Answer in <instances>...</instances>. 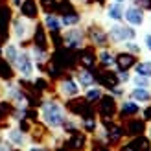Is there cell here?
<instances>
[{"label":"cell","mask_w":151,"mask_h":151,"mask_svg":"<svg viewBox=\"0 0 151 151\" xmlns=\"http://www.w3.org/2000/svg\"><path fill=\"white\" fill-rule=\"evenodd\" d=\"M118 2H124V0H118Z\"/></svg>","instance_id":"cell-34"},{"label":"cell","mask_w":151,"mask_h":151,"mask_svg":"<svg viewBox=\"0 0 151 151\" xmlns=\"http://www.w3.org/2000/svg\"><path fill=\"white\" fill-rule=\"evenodd\" d=\"M6 57L9 59V61H17V57H19L17 55V50H15L13 46H7L6 48Z\"/></svg>","instance_id":"cell-21"},{"label":"cell","mask_w":151,"mask_h":151,"mask_svg":"<svg viewBox=\"0 0 151 151\" xmlns=\"http://www.w3.org/2000/svg\"><path fill=\"white\" fill-rule=\"evenodd\" d=\"M61 90H63V94H65V96H76L79 88H78V85H76L74 81L66 79V81H63V83H61Z\"/></svg>","instance_id":"cell-7"},{"label":"cell","mask_w":151,"mask_h":151,"mask_svg":"<svg viewBox=\"0 0 151 151\" xmlns=\"http://www.w3.org/2000/svg\"><path fill=\"white\" fill-rule=\"evenodd\" d=\"M142 4V7H146V9H151V0H138Z\"/></svg>","instance_id":"cell-28"},{"label":"cell","mask_w":151,"mask_h":151,"mask_svg":"<svg viewBox=\"0 0 151 151\" xmlns=\"http://www.w3.org/2000/svg\"><path fill=\"white\" fill-rule=\"evenodd\" d=\"M101 111H103V114H111V112L114 111V101H112V98H103Z\"/></svg>","instance_id":"cell-13"},{"label":"cell","mask_w":151,"mask_h":151,"mask_svg":"<svg viewBox=\"0 0 151 151\" xmlns=\"http://www.w3.org/2000/svg\"><path fill=\"white\" fill-rule=\"evenodd\" d=\"M92 39L98 42V44H103L105 42V35L101 32H92Z\"/></svg>","instance_id":"cell-23"},{"label":"cell","mask_w":151,"mask_h":151,"mask_svg":"<svg viewBox=\"0 0 151 151\" xmlns=\"http://www.w3.org/2000/svg\"><path fill=\"white\" fill-rule=\"evenodd\" d=\"M120 79H122V81H129V74L122 72V74H120Z\"/></svg>","instance_id":"cell-30"},{"label":"cell","mask_w":151,"mask_h":151,"mask_svg":"<svg viewBox=\"0 0 151 151\" xmlns=\"http://www.w3.org/2000/svg\"><path fill=\"white\" fill-rule=\"evenodd\" d=\"M42 6H44V9H54L55 0H42Z\"/></svg>","instance_id":"cell-26"},{"label":"cell","mask_w":151,"mask_h":151,"mask_svg":"<svg viewBox=\"0 0 151 151\" xmlns=\"http://www.w3.org/2000/svg\"><path fill=\"white\" fill-rule=\"evenodd\" d=\"M4 66H7V65L0 61V74H2V76H9V70H7V68H4Z\"/></svg>","instance_id":"cell-27"},{"label":"cell","mask_w":151,"mask_h":151,"mask_svg":"<svg viewBox=\"0 0 151 151\" xmlns=\"http://www.w3.org/2000/svg\"><path fill=\"white\" fill-rule=\"evenodd\" d=\"M146 44H147V48L151 50V35H147V37H146Z\"/></svg>","instance_id":"cell-31"},{"label":"cell","mask_w":151,"mask_h":151,"mask_svg":"<svg viewBox=\"0 0 151 151\" xmlns=\"http://www.w3.org/2000/svg\"><path fill=\"white\" fill-rule=\"evenodd\" d=\"M32 151H42V149H37V147H33V149H32Z\"/></svg>","instance_id":"cell-32"},{"label":"cell","mask_w":151,"mask_h":151,"mask_svg":"<svg viewBox=\"0 0 151 151\" xmlns=\"http://www.w3.org/2000/svg\"><path fill=\"white\" fill-rule=\"evenodd\" d=\"M46 26L52 29V32H57V29H59V20L55 17H52V15H48V17H46Z\"/></svg>","instance_id":"cell-17"},{"label":"cell","mask_w":151,"mask_h":151,"mask_svg":"<svg viewBox=\"0 0 151 151\" xmlns=\"http://www.w3.org/2000/svg\"><path fill=\"white\" fill-rule=\"evenodd\" d=\"M137 74L138 76H144V78H151V63L146 61V63H140L137 66Z\"/></svg>","instance_id":"cell-11"},{"label":"cell","mask_w":151,"mask_h":151,"mask_svg":"<svg viewBox=\"0 0 151 151\" xmlns=\"http://www.w3.org/2000/svg\"><path fill=\"white\" fill-rule=\"evenodd\" d=\"M7 20H9V9H7L6 6H0V32L6 29Z\"/></svg>","instance_id":"cell-10"},{"label":"cell","mask_w":151,"mask_h":151,"mask_svg":"<svg viewBox=\"0 0 151 151\" xmlns=\"http://www.w3.org/2000/svg\"><path fill=\"white\" fill-rule=\"evenodd\" d=\"M127 50H131V52H134V54H137V52H138V46H137V44H127Z\"/></svg>","instance_id":"cell-29"},{"label":"cell","mask_w":151,"mask_h":151,"mask_svg":"<svg viewBox=\"0 0 151 151\" xmlns=\"http://www.w3.org/2000/svg\"><path fill=\"white\" fill-rule=\"evenodd\" d=\"M79 83H81L83 87H88L90 83H92V76H90L88 72H81L79 74Z\"/></svg>","instance_id":"cell-18"},{"label":"cell","mask_w":151,"mask_h":151,"mask_svg":"<svg viewBox=\"0 0 151 151\" xmlns=\"http://www.w3.org/2000/svg\"><path fill=\"white\" fill-rule=\"evenodd\" d=\"M65 41L68 46H79L81 44V33L79 32H70L68 35L65 37Z\"/></svg>","instance_id":"cell-9"},{"label":"cell","mask_w":151,"mask_h":151,"mask_svg":"<svg viewBox=\"0 0 151 151\" xmlns=\"http://www.w3.org/2000/svg\"><path fill=\"white\" fill-rule=\"evenodd\" d=\"M19 2H20V0H15V4H19Z\"/></svg>","instance_id":"cell-33"},{"label":"cell","mask_w":151,"mask_h":151,"mask_svg":"<svg viewBox=\"0 0 151 151\" xmlns=\"http://www.w3.org/2000/svg\"><path fill=\"white\" fill-rule=\"evenodd\" d=\"M57 6H59V11H61L63 15H68V13H74V11H72V4L68 2V0H61V2H59Z\"/></svg>","instance_id":"cell-15"},{"label":"cell","mask_w":151,"mask_h":151,"mask_svg":"<svg viewBox=\"0 0 151 151\" xmlns=\"http://www.w3.org/2000/svg\"><path fill=\"white\" fill-rule=\"evenodd\" d=\"M118 66L122 70H125V68H129V66H133L134 65V55H131V54H122V55H118Z\"/></svg>","instance_id":"cell-6"},{"label":"cell","mask_w":151,"mask_h":151,"mask_svg":"<svg viewBox=\"0 0 151 151\" xmlns=\"http://www.w3.org/2000/svg\"><path fill=\"white\" fill-rule=\"evenodd\" d=\"M122 112L124 114H134V112H138V107L134 103H131V101H125L122 105Z\"/></svg>","instance_id":"cell-14"},{"label":"cell","mask_w":151,"mask_h":151,"mask_svg":"<svg viewBox=\"0 0 151 151\" xmlns=\"http://www.w3.org/2000/svg\"><path fill=\"white\" fill-rule=\"evenodd\" d=\"M131 96H133L137 101H142V103H146V101L151 100V94L147 92V88H142V87H137V88L131 92Z\"/></svg>","instance_id":"cell-5"},{"label":"cell","mask_w":151,"mask_h":151,"mask_svg":"<svg viewBox=\"0 0 151 151\" xmlns=\"http://www.w3.org/2000/svg\"><path fill=\"white\" fill-rule=\"evenodd\" d=\"M9 138L15 142V144H20V142H22V134H20L19 131H11V133H9Z\"/></svg>","instance_id":"cell-24"},{"label":"cell","mask_w":151,"mask_h":151,"mask_svg":"<svg viewBox=\"0 0 151 151\" xmlns=\"http://www.w3.org/2000/svg\"><path fill=\"white\" fill-rule=\"evenodd\" d=\"M111 37L114 41H125V39H133L134 32L125 26H114V28H111Z\"/></svg>","instance_id":"cell-2"},{"label":"cell","mask_w":151,"mask_h":151,"mask_svg":"<svg viewBox=\"0 0 151 151\" xmlns=\"http://www.w3.org/2000/svg\"><path fill=\"white\" fill-rule=\"evenodd\" d=\"M134 85L142 87V88H147L149 81H147V78H144V76H137V78H134Z\"/></svg>","instance_id":"cell-20"},{"label":"cell","mask_w":151,"mask_h":151,"mask_svg":"<svg viewBox=\"0 0 151 151\" xmlns=\"http://www.w3.org/2000/svg\"><path fill=\"white\" fill-rule=\"evenodd\" d=\"M22 13L26 15V17L33 19L37 15V7H35V2L33 0H24V4H22Z\"/></svg>","instance_id":"cell-8"},{"label":"cell","mask_w":151,"mask_h":151,"mask_svg":"<svg viewBox=\"0 0 151 151\" xmlns=\"http://www.w3.org/2000/svg\"><path fill=\"white\" fill-rule=\"evenodd\" d=\"M100 96H101V92L98 88H92V90H88L87 92V100L88 101H96V100H100Z\"/></svg>","instance_id":"cell-19"},{"label":"cell","mask_w":151,"mask_h":151,"mask_svg":"<svg viewBox=\"0 0 151 151\" xmlns=\"http://www.w3.org/2000/svg\"><path fill=\"white\" fill-rule=\"evenodd\" d=\"M79 20V17L76 13H68V15H63V24H66V26H72V24H76V22Z\"/></svg>","instance_id":"cell-16"},{"label":"cell","mask_w":151,"mask_h":151,"mask_svg":"<svg viewBox=\"0 0 151 151\" xmlns=\"http://www.w3.org/2000/svg\"><path fill=\"white\" fill-rule=\"evenodd\" d=\"M17 68L22 76H29L32 74V61H29V57L26 54H20L17 57Z\"/></svg>","instance_id":"cell-4"},{"label":"cell","mask_w":151,"mask_h":151,"mask_svg":"<svg viewBox=\"0 0 151 151\" xmlns=\"http://www.w3.org/2000/svg\"><path fill=\"white\" fill-rule=\"evenodd\" d=\"M42 118L50 127H59L63 124V111L57 103L46 101L42 105Z\"/></svg>","instance_id":"cell-1"},{"label":"cell","mask_w":151,"mask_h":151,"mask_svg":"<svg viewBox=\"0 0 151 151\" xmlns=\"http://www.w3.org/2000/svg\"><path fill=\"white\" fill-rule=\"evenodd\" d=\"M125 20L133 26H140L142 22H144V15H142V11L138 7H129V9L125 11Z\"/></svg>","instance_id":"cell-3"},{"label":"cell","mask_w":151,"mask_h":151,"mask_svg":"<svg viewBox=\"0 0 151 151\" xmlns=\"http://www.w3.org/2000/svg\"><path fill=\"white\" fill-rule=\"evenodd\" d=\"M100 59H101L103 65H112V61H114V59H112V55L107 54V52H101V54H100Z\"/></svg>","instance_id":"cell-22"},{"label":"cell","mask_w":151,"mask_h":151,"mask_svg":"<svg viewBox=\"0 0 151 151\" xmlns=\"http://www.w3.org/2000/svg\"><path fill=\"white\" fill-rule=\"evenodd\" d=\"M109 17H111V19H114V20H120V19H122V17H124L122 6H120V4L111 6V7H109Z\"/></svg>","instance_id":"cell-12"},{"label":"cell","mask_w":151,"mask_h":151,"mask_svg":"<svg viewBox=\"0 0 151 151\" xmlns=\"http://www.w3.org/2000/svg\"><path fill=\"white\" fill-rule=\"evenodd\" d=\"M15 32H17V35H19V37H22V35H24V32H26V28L22 26L20 22H15Z\"/></svg>","instance_id":"cell-25"}]
</instances>
